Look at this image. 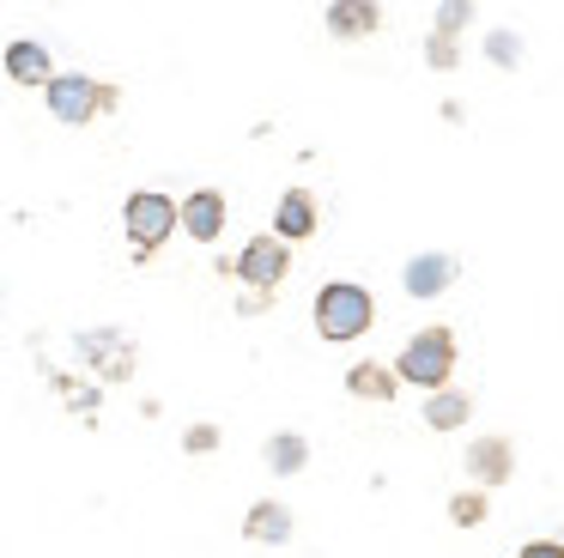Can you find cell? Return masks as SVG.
<instances>
[{
  "instance_id": "cell-7",
  "label": "cell",
  "mask_w": 564,
  "mask_h": 558,
  "mask_svg": "<svg viewBox=\"0 0 564 558\" xmlns=\"http://www.w3.org/2000/svg\"><path fill=\"white\" fill-rule=\"evenodd\" d=\"M455 255H443V249H431V255H413L406 261V273H401V286H406V298H443V291L455 286Z\"/></svg>"
},
{
  "instance_id": "cell-6",
  "label": "cell",
  "mask_w": 564,
  "mask_h": 558,
  "mask_svg": "<svg viewBox=\"0 0 564 558\" xmlns=\"http://www.w3.org/2000/svg\"><path fill=\"white\" fill-rule=\"evenodd\" d=\"M467 480L479 485V492H491V485H503L516 473V449H510V437H479V443H467Z\"/></svg>"
},
{
  "instance_id": "cell-20",
  "label": "cell",
  "mask_w": 564,
  "mask_h": 558,
  "mask_svg": "<svg viewBox=\"0 0 564 558\" xmlns=\"http://www.w3.org/2000/svg\"><path fill=\"white\" fill-rule=\"evenodd\" d=\"M183 449H188V455H207V449H219V425H188V431H183Z\"/></svg>"
},
{
  "instance_id": "cell-10",
  "label": "cell",
  "mask_w": 564,
  "mask_h": 558,
  "mask_svg": "<svg viewBox=\"0 0 564 558\" xmlns=\"http://www.w3.org/2000/svg\"><path fill=\"white\" fill-rule=\"evenodd\" d=\"M310 230H316V194H310V189H285L280 194V213H273V237L297 243V237H310Z\"/></svg>"
},
{
  "instance_id": "cell-17",
  "label": "cell",
  "mask_w": 564,
  "mask_h": 558,
  "mask_svg": "<svg viewBox=\"0 0 564 558\" xmlns=\"http://www.w3.org/2000/svg\"><path fill=\"white\" fill-rule=\"evenodd\" d=\"M467 19H474V0H443V7H437V31L443 36H462Z\"/></svg>"
},
{
  "instance_id": "cell-2",
  "label": "cell",
  "mask_w": 564,
  "mask_h": 558,
  "mask_svg": "<svg viewBox=\"0 0 564 558\" xmlns=\"http://www.w3.org/2000/svg\"><path fill=\"white\" fill-rule=\"evenodd\" d=\"M449 371H455V334L449 328H419L413 340L401 346V358H394V376L413 388H449Z\"/></svg>"
},
{
  "instance_id": "cell-13",
  "label": "cell",
  "mask_w": 564,
  "mask_h": 558,
  "mask_svg": "<svg viewBox=\"0 0 564 558\" xmlns=\"http://www.w3.org/2000/svg\"><path fill=\"white\" fill-rule=\"evenodd\" d=\"M346 388H352L358 400H394V388H401V376H394V364H377V358H365V364H352L346 371Z\"/></svg>"
},
{
  "instance_id": "cell-16",
  "label": "cell",
  "mask_w": 564,
  "mask_h": 558,
  "mask_svg": "<svg viewBox=\"0 0 564 558\" xmlns=\"http://www.w3.org/2000/svg\"><path fill=\"white\" fill-rule=\"evenodd\" d=\"M449 522L455 528H479V522H486V492H479V485L474 492H455L449 497Z\"/></svg>"
},
{
  "instance_id": "cell-3",
  "label": "cell",
  "mask_w": 564,
  "mask_h": 558,
  "mask_svg": "<svg viewBox=\"0 0 564 558\" xmlns=\"http://www.w3.org/2000/svg\"><path fill=\"white\" fill-rule=\"evenodd\" d=\"M43 97H50V116L62 121V128H86L91 116L122 104V92H116L110 79H91V73H55Z\"/></svg>"
},
{
  "instance_id": "cell-19",
  "label": "cell",
  "mask_w": 564,
  "mask_h": 558,
  "mask_svg": "<svg viewBox=\"0 0 564 558\" xmlns=\"http://www.w3.org/2000/svg\"><path fill=\"white\" fill-rule=\"evenodd\" d=\"M455 55H462V49H455V36H443V31H431V43H425V61L437 73H449L455 67Z\"/></svg>"
},
{
  "instance_id": "cell-14",
  "label": "cell",
  "mask_w": 564,
  "mask_h": 558,
  "mask_svg": "<svg viewBox=\"0 0 564 558\" xmlns=\"http://www.w3.org/2000/svg\"><path fill=\"white\" fill-rule=\"evenodd\" d=\"M467 412H474V400H467L462 388H437V395L425 400V425H431V431H455Z\"/></svg>"
},
{
  "instance_id": "cell-12",
  "label": "cell",
  "mask_w": 564,
  "mask_h": 558,
  "mask_svg": "<svg viewBox=\"0 0 564 558\" xmlns=\"http://www.w3.org/2000/svg\"><path fill=\"white\" fill-rule=\"evenodd\" d=\"M377 24H382V7H377V0H334V7H328V31L340 36V43L370 36Z\"/></svg>"
},
{
  "instance_id": "cell-11",
  "label": "cell",
  "mask_w": 564,
  "mask_h": 558,
  "mask_svg": "<svg viewBox=\"0 0 564 558\" xmlns=\"http://www.w3.org/2000/svg\"><path fill=\"white\" fill-rule=\"evenodd\" d=\"M243 534H249L256 546H285V540H292V509L273 504V497H261V504H249Z\"/></svg>"
},
{
  "instance_id": "cell-9",
  "label": "cell",
  "mask_w": 564,
  "mask_h": 558,
  "mask_svg": "<svg viewBox=\"0 0 564 558\" xmlns=\"http://www.w3.org/2000/svg\"><path fill=\"white\" fill-rule=\"evenodd\" d=\"M7 79H13V85H43V92H50V79H55L50 49L25 43V36H19V43H7Z\"/></svg>"
},
{
  "instance_id": "cell-21",
  "label": "cell",
  "mask_w": 564,
  "mask_h": 558,
  "mask_svg": "<svg viewBox=\"0 0 564 558\" xmlns=\"http://www.w3.org/2000/svg\"><path fill=\"white\" fill-rule=\"evenodd\" d=\"M516 558H564V546H558V540H528Z\"/></svg>"
},
{
  "instance_id": "cell-4",
  "label": "cell",
  "mask_w": 564,
  "mask_h": 558,
  "mask_svg": "<svg viewBox=\"0 0 564 558\" xmlns=\"http://www.w3.org/2000/svg\"><path fill=\"white\" fill-rule=\"evenodd\" d=\"M122 225H128V249L147 261V255L159 249L176 225H183V206H176L171 194H159V189H134V194H128V206H122Z\"/></svg>"
},
{
  "instance_id": "cell-8",
  "label": "cell",
  "mask_w": 564,
  "mask_h": 558,
  "mask_svg": "<svg viewBox=\"0 0 564 558\" xmlns=\"http://www.w3.org/2000/svg\"><path fill=\"white\" fill-rule=\"evenodd\" d=\"M183 230L195 243L219 237V230H225V194L219 189H195V194H188V201H183Z\"/></svg>"
},
{
  "instance_id": "cell-5",
  "label": "cell",
  "mask_w": 564,
  "mask_h": 558,
  "mask_svg": "<svg viewBox=\"0 0 564 558\" xmlns=\"http://www.w3.org/2000/svg\"><path fill=\"white\" fill-rule=\"evenodd\" d=\"M231 273L243 279L249 291H273L285 273H292V255H285V237H249L243 255L231 261Z\"/></svg>"
},
{
  "instance_id": "cell-15",
  "label": "cell",
  "mask_w": 564,
  "mask_h": 558,
  "mask_svg": "<svg viewBox=\"0 0 564 558\" xmlns=\"http://www.w3.org/2000/svg\"><path fill=\"white\" fill-rule=\"evenodd\" d=\"M268 468H273V473H304V468H310V443H304L297 431L268 437Z\"/></svg>"
},
{
  "instance_id": "cell-22",
  "label": "cell",
  "mask_w": 564,
  "mask_h": 558,
  "mask_svg": "<svg viewBox=\"0 0 564 558\" xmlns=\"http://www.w3.org/2000/svg\"><path fill=\"white\" fill-rule=\"evenodd\" d=\"M268 298H273V291H249V298H243V315H261V310H268Z\"/></svg>"
},
{
  "instance_id": "cell-18",
  "label": "cell",
  "mask_w": 564,
  "mask_h": 558,
  "mask_svg": "<svg viewBox=\"0 0 564 558\" xmlns=\"http://www.w3.org/2000/svg\"><path fill=\"white\" fill-rule=\"evenodd\" d=\"M486 55L498 61V67H516V61H522V43H516L510 31H491V36H486Z\"/></svg>"
},
{
  "instance_id": "cell-1",
  "label": "cell",
  "mask_w": 564,
  "mask_h": 558,
  "mask_svg": "<svg viewBox=\"0 0 564 558\" xmlns=\"http://www.w3.org/2000/svg\"><path fill=\"white\" fill-rule=\"evenodd\" d=\"M370 322H377V298H370L365 286H352V279H328V286L316 291V334L322 340L346 346V340H358Z\"/></svg>"
}]
</instances>
